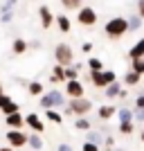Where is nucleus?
<instances>
[{
	"mask_svg": "<svg viewBox=\"0 0 144 151\" xmlns=\"http://www.w3.org/2000/svg\"><path fill=\"white\" fill-rule=\"evenodd\" d=\"M25 90H27V95H32V97H41V95L45 93V86H43V81H27Z\"/></svg>",
	"mask_w": 144,
	"mask_h": 151,
	"instance_id": "obj_17",
	"label": "nucleus"
},
{
	"mask_svg": "<svg viewBox=\"0 0 144 151\" xmlns=\"http://www.w3.org/2000/svg\"><path fill=\"white\" fill-rule=\"evenodd\" d=\"M63 95H65L68 99H79V97H86V86H83L81 79L65 81V83H63Z\"/></svg>",
	"mask_w": 144,
	"mask_h": 151,
	"instance_id": "obj_8",
	"label": "nucleus"
},
{
	"mask_svg": "<svg viewBox=\"0 0 144 151\" xmlns=\"http://www.w3.org/2000/svg\"><path fill=\"white\" fill-rule=\"evenodd\" d=\"M128 59H144V36L140 38V41H135V45H133L131 50H128Z\"/></svg>",
	"mask_w": 144,
	"mask_h": 151,
	"instance_id": "obj_18",
	"label": "nucleus"
},
{
	"mask_svg": "<svg viewBox=\"0 0 144 151\" xmlns=\"http://www.w3.org/2000/svg\"><path fill=\"white\" fill-rule=\"evenodd\" d=\"M68 108L72 111L75 117H86L92 111V101L88 97H79V99H68Z\"/></svg>",
	"mask_w": 144,
	"mask_h": 151,
	"instance_id": "obj_5",
	"label": "nucleus"
},
{
	"mask_svg": "<svg viewBox=\"0 0 144 151\" xmlns=\"http://www.w3.org/2000/svg\"><path fill=\"white\" fill-rule=\"evenodd\" d=\"M115 113H117V106H113V104H101L99 108H97V117H99L101 122H108L113 120Z\"/></svg>",
	"mask_w": 144,
	"mask_h": 151,
	"instance_id": "obj_12",
	"label": "nucleus"
},
{
	"mask_svg": "<svg viewBox=\"0 0 144 151\" xmlns=\"http://www.w3.org/2000/svg\"><path fill=\"white\" fill-rule=\"evenodd\" d=\"M104 32H106V36L110 38V41H119L122 36L128 34V20H126L124 16H115V18H110L106 25H104Z\"/></svg>",
	"mask_w": 144,
	"mask_h": 151,
	"instance_id": "obj_2",
	"label": "nucleus"
},
{
	"mask_svg": "<svg viewBox=\"0 0 144 151\" xmlns=\"http://www.w3.org/2000/svg\"><path fill=\"white\" fill-rule=\"evenodd\" d=\"M0 111H2V115L7 117V115H11V113H16V111H20V106H18V104H16V101L11 99L9 104H5V106L0 108Z\"/></svg>",
	"mask_w": 144,
	"mask_h": 151,
	"instance_id": "obj_31",
	"label": "nucleus"
},
{
	"mask_svg": "<svg viewBox=\"0 0 144 151\" xmlns=\"http://www.w3.org/2000/svg\"><path fill=\"white\" fill-rule=\"evenodd\" d=\"M61 5H63V9L65 12H79L81 9V0H61Z\"/></svg>",
	"mask_w": 144,
	"mask_h": 151,
	"instance_id": "obj_28",
	"label": "nucleus"
},
{
	"mask_svg": "<svg viewBox=\"0 0 144 151\" xmlns=\"http://www.w3.org/2000/svg\"><path fill=\"white\" fill-rule=\"evenodd\" d=\"M133 108H144V93H140L138 97H135V104H133Z\"/></svg>",
	"mask_w": 144,
	"mask_h": 151,
	"instance_id": "obj_37",
	"label": "nucleus"
},
{
	"mask_svg": "<svg viewBox=\"0 0 144 151\" xmlns=\"http://www.w3.org/2000/svg\"><path fill=\"white\" fill-rule=\"evenodd\" d=\"M75 79H81V72L75 65H68L65 68V81H75Z\"/></svg>",
	"mask_w": 144,
	"mask_h": 151,
	"instance_id": "obj_30",
	"label": "nucleus"
},
{
	"mask_svg": "<svg viewBox=\"0 0 144 151\" xmlns=\"http://www.w3.org/2000/svg\"><path fill=\"white\" fill-rule=\"evenodd\" d=\"M126 20H128V32H138V29H142V23H144V20L140 18L138 14H131V16H126Z\"/></svg>",
	"mask_w": 144,
	"mask_h": 151,
	"instance_id": "obj_25",
	"label": "nucleus"
},
{
	"mask_svg": "<svg viewBox=\"0 0 144 151\" xmlns=\"http://www.w3.org/2000/svg\"><path fill=\"white\" fill-rule=\"evenodd\" d=\"M135 14L144 20V0H138V5H135Z\"/></svg>",
	"mask_w": 144,
	"mask_h": 151,
	"instance_id": "obj_36",
	"label": "nucleus"
},
{
	"mask_svg": "<svg viewBox=\"0 0 144 151\" xmlns=\"http://www.w3.org/2000/svg\"><path fill=\"white\" fill-rule=\"evenodd\" d=\"M27 47H29V50H41V41H29Z\"/></svg>",
	"mask_w": 144,
	"mask_h": 151,
	"instance_id": "obj_39",
	"label": "nucleus"
},
{
	"mask_svg": "<svg viewBox=\"0 0 144 151\" xmlns=\"http://www.w3.org/2000/svg\"><path fill=\"white\" fill-rule=\"evenodd\" d=\"M18 151H23V149H18Z\"/></svg>",
	"mask_w": 144,
	"mask_h": 151,
	"instance_id": "obj_48",
	"label": "nucleus"
},
{
	"mask_svg": "<svg viewBox=\"0 0 144 151\" xmlns=\"http://www.w3.org/2000/svg\"><path fill=\"white\" fill-rule=\"evenodd\" d=\"M113 151H124V149H113Z\"/></svg>",
	"mask_w": 144,
	"mask_h": 151,
	"instance_id": "obj_47",
	"label": "nucleus"
},
{
	"mask_svg": "<svg viewBox=\"0 0 144 151\" xmlns=\"http://www.w3.org/2000/svg\"><path fill=\"white\" fill-rule=\"evenodd\" d=\"M54 25L59 27V32L68 34V32L72 29V20H70L68 14H57V16H54Z\"/></svg>",
	"mask_w": 144,
	"mask_h": 151,
	"instance_id": "obj_14",
	"label": "nucleus"
},
{
	"mask_svg": "<svg viewBox=\"0 0 144 151\" xmlns=\"http://www.w3.org/2000/svg\"><path fill=\"white\" fill-rule=\"evenodd\" d=\"M131 70L144 77V59H133V61H131Z\"/></svg>",
	"mask_w": 144,
	"mask_h": 151,
	"instance_id": "obj_32",
	"label": "nucleus"
},
{
	"mask_svg": "<svg viewBox=\"0 0 144 151\" xmlns=\"http://www.w3.org/2000/svg\"><path fill=\"white\" fill-rule=\"evenodd\" d=\"M113 149H115V135H106L104 145H101V151H113Z\"/></svg>",
	"mask_w": 144,
	"mask_h": 151,
	"instance_id": "obj_33",
	"label": "nucleus"
},
{
	"mask_svg": "<svg viewBox=\"0 0 144 151\" xmlns=\"http://www.w3.org/2000/svg\"><path fill=\"white\" fill-rule=\"evenodd\" d=\"M5 138H7V145L11 147L14 151L25 149V147H27V133L23 131V129H9Z\"/></svg>",
	"mask_w": 144,
	"mask_h": 151,
	"instance_id": "obj_6",
	"label": "nucleus"
},
{
	"mask_svg": "<svg viewBox=\"0 0 144 151\" xmlns=\"http://www.w3.org/2000/svg\"><path fill=\"white\" fill-rule=\"evenodd\" d=\"M75 129L77 131H90L92 129V122L88 117H75Z\"/></svg>",
	"mask_w": 144,
	"mask_h": 151,
	"instance_id": "obj_27",
	"label": "nucleus"
},
{
	"mask_svg": "<svg viewBox=\"0 0 144 151\" xmlns=\"http://www.w3.org/2000/svg\"><path fill=\"white\" fill-rule=\"evenodd\" d=\"M14 20V7L9 5V2H2V7H0V23L2 25H9Z\"/></svg>",
	"mask_w": 144,
	"mask_h": 151,
	"instance_id": "obj_16",
	"label": "nucleus"
},
{
	"mask_svg": "<svg viewBox=\"0 0 144 151\" xmlns=\"http://www.w3.org/2000/svg\"><path fill=\"white\" fill-rule=\"evenodd\" d=\"M57 151H72V147H70L68 142H63V145H59V147H57Z\"/></svg>",
	"mask_w": 144,
	"mask_h": 151,
	"instance_id": "obj_41",
	"label": "nucleus"
},
{
	"mask_svg": "<svg viewBox=\"0 0 144 151\" xmlns=\"http://www.w3.org/2000/svg\"><path fill=\"white\" fill-rule=\"evenodd\" d=\"M68 104V97L61 93V90L57 88H50V90H45L41 97H38V106L43 108V111H47V108H54V111H61L63 106Z\"/></svg>",
	"mask_w": 144,
	"mask_h": 151,
	"instance_id": "obj_1",
	"label": "nucleus"
},
{
	"mask_svg": "<svg viewBox=\"0 0 144 151\" xmlns=\"http://www.w3.org/2000/svg\"><path fill=\"white\" fill-rule=\"evenodd\" d=\"M119 99H128V90L124 88V86H122V90H119V95H117Z\"/></svg>",
	"mask_w": 144,
	"mask_h": 151,
	"instance_id": "obj_42",
	"label": "nucleus"
},
{
	"mask_svg": "<svg viewBox=\"0 0 144 151\" xmlns=\"http://www.w3.org/2000/svg\"><path fill=\"white\" fill-rule=\"evenodd\" d=\"M2 93H5V86H2V81H0V95H2Z\"/></svg>",
	"mask_w": 144,
	"mask_h": 151,
	"instance_id": "obj_45",
	"label": "nucleus"
},
{
	"mask_svg": "<svg viewBox=\"0 0 144 151\" xmlns=\"http://www.w3.org/2000/svg\"><path fill=\"white\" fill-rule=\"evenodd\" d=\"M45 120L52 122V124H63V113L61 111H54V108H47L45 111Z\"/></svg>",
	"mask_w": 144,
	"mask_h": 151,
	"instance_id": "obj_23",
	"label": "nucleus"
},
{
	"mask_svg": "<svg viewBox=\"0 0 144 151\" xmlns=\"http://www.w3.org/2000/svg\"><path fill=\"white\" fill-rule=\"evenodd\" d=\"M92 47H95L92 43H83V45H81V52H86V54H90V52H92Z\"/></svg>",
	"mask_w": 144,
	"mask_h": 151,
	"instance_id": "obj_40",
	"label": "nucleus"
},
{
	"mask_svg": "<svg viewBox=\"0 0 144 151\" xmlns=\"http://www.w3.org/2000/svg\"><path fill=\"white\" fill-rule=\"evenodd\" d=\"M88 70H90V72L104 70V61H101L99 57H90V59H88Z\"/></svg>",
	"mask_w": 144,
	"mask_h": 151,
	"instance_id": "obj_29",
	"label": "nucleus"
},
{
	"mask_svg": "<svg viewBox=\"0 0 144 151\" xmlns=\"http://www.w3.org/2000/svg\"><path fill=\"white\" fill-rule=\"evenodd\" d=\"M54 61L63 68H68L75 63V50H72V45L68 43H57L54 45Z\"/></svg>",
	"mask_w": 144,
	"mask_h": 151,
	"instance_id": "obj_4",
	"label": "nucleus"
},
{
	"mask_svg": "<svg viewBox=\"0 0 144 151\" xmlns=\"http://www.w3.org/2000/svg\"><path fill=\"white\" fill-rule=\"evenodd\" d=\"M9 101H11V97H9L7 93H2V95H0V108L5 106V104H9Z\"/></svg>",
	"mask_w": 144,
	"mask_h": 151,
	"instance_id": "obj_38",
	"label": "nucleus"
},
{
	"mask_svg": "<svg viewBox=\"0 0 144 151\" xmlns=\"http://www.w3.org/2000/svg\"><path fill=\"white\" fill-rule=\"evenodd\" d=\"M81 151H101V147L92 145V142H83V145H81Z\"/></svg>",
	"mask_w": 144,
	"mask_h": 151,
	"instance_id": "obj_35",
	"label": "nucleus"
},
{
	"mask_svg": "<svg viewBox=\"0 0 144 151\" xmlns=\"http://www.w3.org/2000/svg\"><path fill=\"white\" fill-rule=\"evenodd\" d=\"M27 50H29V47H27L25 38H14V43H11V52L14 54H25Z\"/></svg>",
	"mask_w": 144,
	"mask_h": 151,
	"instance_id": "obj_24",
	"label": "nucleus"
},
{
	"mask_svg": "<svg viewBox=\"0 0 144 151\" xmlns=\"http://www.w3.org/2000/svg\"><path fill=\"white\" fill-rule=\"evenodd\" d=\"M117 133L119 135H133L135 133V122H122V124H117Z\"/></svg>",
	"mask_w": 144,
	"mask_h": 151,
	"instance_id": "obj_26",
	"label": "nucleus"
},
{
	"mask_svg": "<svg viewBox=\"0 0 144 151\" xmlns=\"http://www.w3.org/2000/svg\"><path fill=\"white\" fill-rule=\"evenodd\" d=\"M119 90H122V83H119V81H113L110 86H106V88H104V95H106V99H117Z\"/></svg>",
	"mask_w": 144,
	"mask_h": 151,
	"instance_id": "obj_22",
	"label": "nucleus"
},
{
	"mask_svg": "<svg viewBox=\"0 0 144 151\" xmlns=\"http://www.w3.org/2000/svg\"><path fill=\"white\" fill-rule=\"evenodd\" d=\"M5 122H7V129H23L25 126V115L20 113V111H16V113L7 115Z\"/></svg>",
	"mask_w": 144,
	"mask_h": 151,
	"instance_id": "obj_13",
	"label": "nucleus"
},
{
	"mask_svg": "<svg viewBox=\"0 0 144 151\" xmlns=\"http://www.w3.org/2000/svg\"><path fill=\"white\" fill-rule=\"evenodd\" d=\"M77 20H79V25L81 27H95L97 25V20H99V16H97V9H92V7L83 5L79 12H77Z\"/></svg>",
	"mask_w": 144,
	"mask_h": 151,
	"instance_id": "obj_7",
	"label": "nucleus"
},
{
	"mask_svg": "<svg viewBox=\"0 0 144 151\" xmlns=\"http://www.w3.org/2000/svg\"><path fill=\"white\" fill-rule=\"evenodd\" d=\"M36 12H38V20H41V27H43V29H50V27L54 25V14H52V9H50L47 5H41Z\"/></svg>",
	"mask_w": 144,
	"mask_h": 151,
	"instance_id": "obj_10",
	"label": "nucleus"
},
{
	"mask_svg": "<svg viewBox=\"0 0 144 151\" xmlns=\"http://www.w3.org/2000/svg\"><path fill=\"white\" fill-rule=\"evenodd\" d=\"M104 133L101 131H95V129H90V131H86V142H92V145H97V147H101L104 145Z\"/></svg>",
	"mask_w": 144,
	"mask_h": 151,
	"instance_id": "obj_20",
	"label": "nucleus"
},
{
	"mask_svg": "<svg viewBox=\"0 0 144 151\" xmlns=\"http://www.w3.org/2000/svg\"><path fill=\"white\" fill-rule=\"evenodd\" d=\"M88 81L92 83L95 88H99V90H104L106 86H110L113 81H117V75H115L113 70H97V72H90L88 75Z\"/></svg>",
	"mask_w": 144,
	"mask_h": 151,
	"instance_id": "obj_3",
	"label": "nucleus"
},
{
	"mask_svg": "<svg viewBox=\"0 0 144 151\" xmlns=\"http://www.w3.org/2000/svg\"><path fill=\"white\" fill-rule=\"evenodd\" d=\"M5 2H9L11 7H16V2H18V0H5Z\"/></svg>",
	"mask_w": 144,
	"mask_h": 151,
	"instance_id": "obj_44",
	"label": "nucleus"
},
{
	"mask_svg": "<svg viewBox=\"0 0 144 151\" xmlns=\"http://www.w3.org/2000/svg\"><path fill=\"white\" fill-rule=\"evenodd\" d=\"M115 117H117V124H122V122H133V108H128V106L117 108Z\"/></svg>",
	"mask_w": 144,
	"mask_h": 151,
	"instance_id": "obj_21",
	"label": "nucleus"
},
{
	"mask_svg": "<svg viewBox=\"0 0 144 151\" xmlns=\"http://www.w3.org/2000/svg\"><path fill=\"white\" fill-rule=\"evenodd\" d=\"M122 81H124V86H126V88H135V86H138V83L142 81V75H138V72L128 70V72L124 75V79H122Z\"/></svg>",
	"mask_w": 144,
	"mask_h": 151,
	"instance_id": "obj_19",
	"label": "nucleus"
},
{
	"mask_svg": "<svg viewBox=\"0 0 144 151\" xmlns=\"http://www.w3.org/2000/svg\"><path fill=\"white\" fill-rule=\"evenodd\" d=\"M140 138H142V142H144V131H142V133H140Z\"/></svg>",
	"mask_w": 144,
	"mask_h": 151,
	"instance_id": "obj_46",
	"label": "nucleus"
},
{
	"mask_svg": "<svg viewBox=\"0 0 144 151\" xmlns=\"http://www.w3.org/2000/svg\"><path fill=\"white\" fill-rule=\"evenodd\" d=\"M50 83L52 86H57V83H65V68L54 63V68H52V75H50Z\"/></svg>",
	"mask_w": 144,
	"mask_h": 151,
	"instance_id": "obj_15",
	"label": "nucleus"
},
{
	"mask_svg": "<svg viewBox=\"0 0 144 151\" xmlns=\"http://www.w3.org/2000/svg\"><path fill=\"white\" fill-rule=\"evenodd\" d=\"M0 151H14V149H11L9 145H7V147H0Z\"/></svg>",
	"mask_w": 144,
	"mask_h": 151,
	"instance_id": "obj_43",
	"label": "nucleus"
},
{
	"mask_svg": "<svg viewBox=\"0 0 144 151\" xmlns=\"http://www.w3.org/2000/svg\"><path fill=\"white\" fill-rule=\"evenodd\" d=\"M25 126L32 133H41V135H43V131H45V122L41 120L38 113H27L25 115Z\"/></svg>",
	"mask_w": 144,
	"mask_h": 151,
	"instance_id": "obj_9",
	"label": "nucleus"
},
{
	"mask_svg": "<svg viewBox=\"0 0 144 151\" xmlns=\"http://www.w3.org/2000/svg\"><path fill=\"white\" fill-rule=\"evenodd\" d=\"M43 147H45V140H43V135L41 133H27V149L29 151H43Z\"/></svg>",
	"mask_w": 144,
	"mask_h": 151,
	"instance_id": "obj_11",
	"label": "nucleus"
},
{
	"mask_svg": "<svg viewBox=\"0 0 144 151\" xmlns=\"http://www.w3.org/2000/svg\"><path fill=\"white\" fill-rule=\"evenodd\" d=\"M133 122H144V108H133Z\"/></svg>",
	"mask_w": 144,
	"mask_h": 151,
	"instance_id": "obj_34",
	"label": "nucleus"
}]
</instances>
